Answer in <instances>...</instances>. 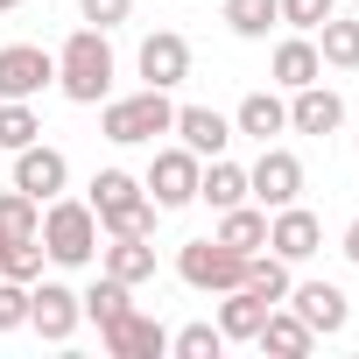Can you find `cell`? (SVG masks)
<instances>
[{
  "label": "cell",
  "mask_w": 359,
  "mask_h": 359,
  "mask_svg": "<svg viewBox=\"0 0 359 359\" xmlns=\"http://www.w3.org/2000/svg\"><path fill=\"white\" fill-rule=\"evenodd\" d=\"M57 92L71 99V106H99L106 92H113V43H106V29H78L64 50H57Z\"/></svg>",
  "instance_id": "6da1fadb"
},
{
  "label": "cell",
  "mask_w": 359,
  "mask_h": 359,
  "mask_svg": "<svg viewBox=\"0 0 359 359\" xmlns=\"http://www.w3.org/2000/svg\"><path fill=\"white\" fill-rule=\"evenodd\" d=\"M36 240H43V254H50L57 268H92V261H99V212H92L85 198H50Z\"/></svg>",
  "instance_id": "7a4b0ae2"
},
{
  "label": "cell",
  "mask_w": 359,
  "mask_h": 359,
  "mask_svg": "<svg viewBox=\"0 0 359 359\" xmlns=\"http://www.w3.org/2000/svg\"><path fill=\"white\" fill-rule=\"evenodd\" d=\"M99 106H106V113H99V134L120 141V148H141V141L169 134V120H176L169 92H155V85H141L134 99H99Z\"/></svg>",
  "instance_id": "3957f363"
},
{
  "label": "cell",
  "mask_w": 359,
  "mask_h": 359,
  "mask_svg": "<svg viewBox=\"0 0 359 359\" xmlns=\"http://www.w3.org/2000/svg\"><path fill=\"white\" fill-rule=\"evenodd\" d=\"M176 282L198 289V296H226V289L247 282V254H233L219 233L212 240H184V247H176Z\"/></svg>",
  "instance_id": "277c9868"
},
{
  "label": "cell",
  "mask_w": 359,
  "mask_h": 359,
  "mask_svg": "<svg viewBox=\"0 0 359 359\" xmlns=\"http://www.w3.org/2000/svg\"><path fill=\"white\" fill-rule=\"evenodd\" d=\"M198 155L176 141V148H155V162H148V176H141V191L155 198V212H184V205H198Z\"/></svg>",
  "instance_id": "5b68a950"
},
{
  "label": "cell",
  "mask_w": 359,
  "mask_h": 359,
  "mask_svg": "<svg viewBox=\"0 0 359 359\" xmlns=\"http://www.w3.org/2000/svg\"><path fill=\"white\" fill-rule=\"evenodd\" d=\"M247 198H254L261 212L296 205V198H303V162H296L289 148H268V141H261V162L247 169Z\"/></svg>",
  "instance_id": "8992f818"
},
{
  "label": "cell",
  "mask_w": 359,
  "mask_h": 359,
  "mask_svg": "<svg viewBox=\"0 0 359 359\" xmlns=\"http://www.w3.org/2000/svg\"><path fill=\"white\" fill-rule=\"evenodd\" d=\"M85 324V310H78V289H64V282H29V331L36 338H50V345H71V331Z\"/></svg>",
  "instance_id": "52a82bcc"
},
{
  "label": "cell",
  "mask_w": 359,
  "mask_h": 359,
  "mask_svg": "<svg viewBox=\"0 0 359 359\" xmlns=\"http://www.w3.org/2000/svg\"><path fill=\"white\" fill-rule=\"evenodd\" d=\"M57 85V57L43 43H8L0 50V99H36Z\"/></svg>",
  "instance_id": "ba28073f"
},
{
  "label": "cell",
  "mask_w": 359,
  "mask_h": 359,
  "mask_svg": "<svg viewBox=\"0 0 359 359\" xmlns=\"http://www.w3.org/2000/svg\"><path fill=\"white\" fill-rule=\"evenodd\" d=\"M317 338H338L345 324H352V303H345V289L338 282H289V296H282Z\"/></svg>",
  "instance_id": "9c48e42d"
},
{
  "label": "cell",
  "mask_w": 359,
  "mask_h": 359,
  "mask_svg": "<svg viewBox=\"0 0 359 359\" xmlns=\"http://www.w3.org/2000/svg\"><path fill=\"white\" fill-rule=\"evenodd\" d=\"M64 184H71V162H64V148H50V141H29V148H15V191H29L36 205H50V198H64Z\"/></svg>",
  "instance_id": "30bf717a"
},
{
  "label": "cell",
  "mask_w": 359,
  "mask_h": 359,
  "mask_svg": "<svg viewBox=\"0 0 359 359\" xmlns=\"http://www.w3.org/2000/svg\"><path fill=\"white\" fill-rule=\"evenodd\" d=\"M141 85H155V92H176V85H184L191 78V43L184 36H176V29H155L148 43H141Z\"/></svg>",
  "instance_id": "8fae6325"
},
{
  "label": "cell",
  "mask_w": 359,
  "mask_h": 359,
  "mask_svg": "<svg viewBox=\"0 0 359 359\" xmlns=\"http://www.w3.org/2000/svg\"><path fill=\"white\" fill-rule=\"evenodd\" d=\"M324 247V226H317V212H303V205H282V212H268V254H282L289 268L296 261H310Z\"/></svg>",
  "instance_id": "7c38bea8"
},
{
  "label": "cell",
  "mask_w": 359,
  "mask_h": 359,
  "mask_svg": "<svg viewBox=\"0 0 359 359\" xmlns=\"http://www.w3.org/2000/svg\"><path fill=\"white\" fill-rule=\"evenodd\" d=\"M169 134L184 141L198 162H212V155H226V148H233V120H226V113H212V106H176Z\"/></svg>",
  "instance_id": "4fadbf2b"
},
{
  "label": "cell",
  "mask_w": 359,
  "mask_h": 359,
  "mask_svg": "<svg viewBox=\"0 0 359 359\" xmlns=\"http://www.w3.org/2000/svg\"><path fill=\"white\" fill-rule=\"evenodd\" d=\"M289 127H296V134H338V127H345V99H338L324 78H317V85H296V92H289Z\"/></svg>",
  "instance_id": "5bb4252c"
},
{
  "label": "cell",
  "mask_w": 359,
  "mask_h": 359,
  "mask_svg": "<svg viewBox=\"0 0 359 359\" xmlns=\"http://www.w3.org/2000/svg\"><path fill=\"white\" fill-rule=\"evenodd\" d=\"M99 338H106V352H113V359H162V352H169V331H162L148 310H127V317H120V324H106Z\"/></svg>",
  "instance_id": "9a60e30c"
},
{
  "label": "cell",
  "mask_w": 359,
  "mask_h": 359,
  "mask_svg": "<svg viewBox=\"0 0 359 359\" xmlns=\"http://www.w3.org/2000/svg\"><path fill=\"white\" fill-rule=\"evenodd\" d=\"M254 345H261L268 359H303V352L317 345V331H310V324H303V317H296L289 303H275V310L261 317V331H254Z\"/></svg>",
  "instance_id": "2e32d148"
},
{
  "label": "cell",
  "mask_w": 359,
  "mask_h": 359,
  "mask_svg": "<svg viewBox=\"0 0 359 359\" xmlns=\"http://www.w3.org/2000/svg\"><path fill=\"white\" fill-rule=\"evenodd\" d=\"M268 71H275V85H282V92H296V85H317V78H324L317 36H282V43H275V57H268Z\"/></svg>",
  "instance_id": "e0dca14e"
},
{
  "label": "cell",
  "mask_w": 359,
  "mask_h": 359,
  "mask_svg": "<svg viewBox=\"0 0 359 359\" xmlns=\"http://www.w3.org/2000/svg\"><path fill=\"white\" fill-rule=\"evenodd\" d=\"M275 303L261 296V289H226V303H219V331H226V345H254V331H261V317H268Z\"/></svg>",
  "instance_id": "ac0fdd59"
},
{
  "label": "cell",
  "mask_w": 359,
  "mask_h": 359,
  "mask_svg": "<svg viewBox=\"0 0 359 359\" xmlns=\"http://www.w3.org/2000/svg\"><path fill=\"white\" fill-rule=\"evenodd\" d=\"M198 198H205L212 212H233V205H247V169H240V162H226V155H212V162L198 169Z\"/></svg>",
  "instance_id": "d6986e66"
},
{
  "label": "cell",
  "mask_w": 359,
  "mask_h": 359,
  "mask_svg": "<svg viewBox=\"0 0 359 359\" xmlns=\"http://www.w3.org/2000/svg\"><path fill=\"white\" fill-rule=\"evenodd\" d=\"M282 127H289V106H282L275 92H247L240 113H233V134H247V141H268V134H282Z\"/></svg>",
  "instance_id": "ffe728a7"
},
{
  "label": "cell",
  "mask_w": 359,
  "mask_h": 359,
  "mask_svg": "<svg viewBox=\"0 0 359 359\" xmlns=\"http://www.w3.org/2000/svg\"><path fill=\"white\" fill-rule=\"evenodd\" d=\"M155 198L141 191V198H127V205H113V212H99V233L106 240H155Z\"/></svg>",
  "instance_id": "44dd1931"
},
{
  "label": "cell",
  "mask_w": 359,
  "mask_h": 359,
  "mask_svg": "<svg viewBox=\"0 0 359 359\" xmlns=\"http://www.w3.org/2000/svg\"><path fill=\"white\" fill-rule=\"evenodd\" d=\"M99 268L120 275L127 289H141V282H155V247L148 240H113V247H99Z\"/></svg>",
  "instance_id": "7402d4cb"
},
{
  "label": "cell",
  "mask_w": 359,
  "mask_h": 359,
  "mask_svg": "<svg viewBox=\"0 0 359 359\" xmlns=\"http://www.w3.org/2000/svg\"><path fill=\"white\" fill-rule=\"evenodd\" d=\"M78 310H85V317H92V324L106 331V324H120V317L134 310V289H127L120 275H106V268H99V282H92L85 296H78Z\"/></svg>",
  "instance_id": "603a6c76"
},
{
  "label": "cell",
  "mask_w": 359,
  "mask_h": 359,
  "mask_svg": "<svg viewBox=\"0 0 359 359\" xmlns=\"http://www.w3.org/2000/svg\"><path fill=\"white\" fill-rule=\"evenodd\" d=\"M219 240H226L233 254H261V247H268V212H261V205H233V212H219Z\"/></svg>",
  "instance_id": "cb8c5ba5"
},
{
  "label": "cell",
  "mask_w": 359,
  "mask_h": 359,
  "mask_svg": "<svg viewBox=\"0 0 359 359\" xmlns=\"http://www.w3.org/2000/svg\"><path fill=\"white\" fill-rule=\"evenodd\" d=\"M317 57L331 64V71H359V15H331L324 29H317Z\"/></svg>",
  "instance_id": "d4e9b609"
},
{
  "label": "cell",
  "mask_w": 359,
  "mask_h": 359,
  "mask_svg": "<svg viewBox=\"0 0 359 359\" xmlns=\"http://www.w3.org/2000/svg\"><path fill=\"white\" fill-rule=\"evenodd\" d=\"M275 22H282V0H226V29L240 43H268Z\"/></svg>",
  "instance_id": "484cf974"
},
{
  "label": "cell",
  "mask_w": 359,
  "mask_h": 359,
  "mask_svg": "<svg viewBox=\"0 0 359 359\" xmlns=\"http://www.w3.org/2000/svg\"><path fill=\"white\" fill-rule=\"evenodd\" d=\"M43 233V205L29 191H0V240H36Z\"/></svg>",
  "instance_id": "4316f807"
},
{
  "label": "cell",
  "mask_w": 359,
  "mask_h": 359,
  "mask_svg": "<svg viewBox=\"0 0 359 359\" xmlns=\"http://www.w3.org/2000/svg\"><path fill=\"white\" fill-rule=\"evenodd\" d=\"M29 141H43V120H36V106L29 99H0V148H29Z\"/></svg>",
  "instance_id": "83f0119b"
},
{
  "label": "cell",
  "mask_w": 359,
  "mask_h": 359,
  "mask_svg": "<svg viewBox=\"0 0 359 359\" xmlns=\"http://www.w3.org/2000/svg\"><path fill=\"white\" fill-rule=\"evenodd\" d=\"M289 282H296V275H289V261H282V254H247V289H261L268 303H282V296H289Z\"/></svg>",
  "instance_id": "f1b7e54d"
},
{
  "label": "cell",
  "mask_w": 359,
  "mask_h": 359,
  "mask_svg": "<svg viewBox=\"0 0 359 359\" xmlns=\"http://www.w3.org/2000/svg\"><path fill=\"white\" fill-rule=\"evenodd\" d=\"M43 240H0V275H8V282H36L43 275Z\"/></svg>",
  "instance_id": "f546056e"
},
{
  "label": "cell",
  "mask_w": 359,
  "mask_h": 359,
  "mask_svg": "<svg viewBox=\"0 0 359 359\" xmlns=\"http://www.w3.org/2000/svg\"><path fill=\"white\" fill-rule=\"evenodd\" d=\"M169 352L176 359H219L226 352V331L219 324H184V331H169Z\"/></svg>",
  "instance_id": "4dcf8cb0"
},
{
  "label": "cell",
  "mask_w": 359,
  "mask_h": 359,
  "mask_svg": "<svg viewBox=\"0 0 359 359\" xmlns=\"http://www.w3.org/2000/svg\"><path fill=\"white\" fill-rule=\"evenodd\" d=\"M127 198H141V184H134V176H127V169H99L85 205H92V212H113V205H127Z\"/></svg>",
  "instance_id": "1f68e13d"
},
{
  "label": "cell",
  "mask_w": 359,
  "mask_h": 359,
  "mask_svg": "<svg viewBox=\"0 0 359 359\" xmlns=\"http://www.w3.org/2000/svg\"><path fill=\"white\" fill-rule=\"evenodd\" d=\"M331 15H338V0H282V29H296V36H317Z\"/></svg>",
  "instance_id": "d6a6232c"
},
{
  "label": "cell",
  "mask_w": 359,
  "mask_h": 359,
  "mask_svg": "<svg viewBox=\"0 0 359 359\" xmlns=\"http://www.w3.org/2000/svg\"><path fill=\"white\" fill-rule=\"evenodd\" d=\"M22 324H29V282L0 275V331H22Z\"/></svg>",
  "instance_id": "836d02e7"
},
{
  "label": "cell",
  "mask_w": 359,
  "mask_h": 359,
  "mask_svg": "<svg viewBox=\"0 0 359 359\" xmlns=\"http://www.w3.org/2000/svg\"><path fill=\"white\" fill-rule=\"evenodd\" d=\"M78 15H85L92 29H106V36H113V29L134 15V0H78Z\"/></svg>",
  "instance_id": "e575fe53"
},
{
  "label": "cell",
  "mask_w": 359,
  "mask_h": 359,
  "mask_svg": "<svg viewBox=\"0 0 359 359\" xmlns=\"http://www.w3.org/2000/svg\"><path fill=\"white\" fill-rule=\"evenodd\" d=\"M338 254H345V261H352V268H359V219H352V226H345V240H338Z\"/></svg>",
  "instance_id": "d590c367"
},
{
  "label": "cell",
  "mask_w": 359,
  "mask_h": 359,
  "mask_svg": "<svg viewBox=\"0 0 359 359\" xmlns=\"http://www.w3.org/2000/svg\"><path fill=\"white\" fill-rule=\"evenodd\" d=\"M8 8H22V0H0V15H8Z\"/></svg>",
  "instance_id": "8d00e7d4"
},
{
  "label": "cell",
  "mask_w": 359,
  "mask_h": 359,
  "mask_svg": "<svg viewBox=\"0 0 359 359\" xmlns=\"http://www.w3.org/2000/svg\"><path fill=\"white\" fill-rule=\"evenodd\" d=\"M352 15H359V0H352Z\"/></svg>",
  "instance_id": "74e56055"
}]
</instances>
